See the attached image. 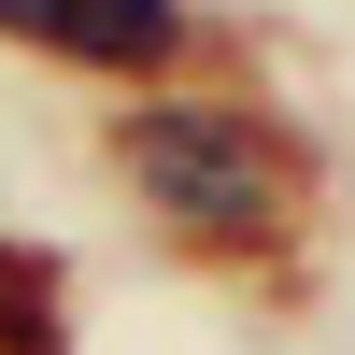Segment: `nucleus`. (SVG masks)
<instances>
[{
  "instance_id": "4",
  "label": "nucleus",
  "mask_w": 355,
  "mask_h": 355,
  "mask_svg": "<svg viewBox=\"0 0 355 355\" xmlns=\"http://www.w3.org/2000/svg\"><path fill=\"white\" fill-rule=\"evenodd\" d=\"M28 15H43V0H0V28H28Z\"/></svg>"
},
{
  "instance_id": "3",
  "label": "nucleus",
  "mask_w": 355,
  "mask_h": 355,
  "mask_svg": "<svg viewBox=\"0 0 355 355\" xmlns=\"http://www.w3.org/2000/svg\"><path fill=\"white\" fill-rule=\"evenodd\" d=\"M57 270H43V256H0V355H57Z\"/></svg>"
},
{
  "instance_id": "1",
  "label": "nucleus",
  "mask_w": 355,
  "mask_h": 355,
  "mask_svg": "<svg viewBox=\"0 0 355 355\" xmlns=\"http://www.w3.org/2000/svg\"><path fill=\"white\" fill-rule=\"evenodd\" d=\"M114 157H128V185L157 199L171 227H199V242L270 227V157H256V128H227V114H128Z\"/></svg>"
},
{
  "instance_id": "2",
  "label": "nucleus",
  "mask_w": 355,
  "mask_h": 355,
  "mask_svg": "<svg viewBox=\"0 0 355 355\" xmlns=\"http://www.w3.org/2000/svg\"><path fill=\"white\" fill-rule=\"evenodd\" d=\"M43 43H71V57H100V71H157L171 43H185V15L171 0H43Z\"/></svg>"
}]
</instances>
